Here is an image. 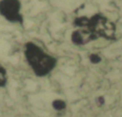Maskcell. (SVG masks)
Listing matches in <instances>:
<instances>
[{
  "mask_svg": "<svg viewBox=\"0 0 122 117\" xmlns=\"http://www.w3.org/2000/svg\"><path fill=\"white\" fill-rule=\"evenodd\" d=\"M25 57L35 75L44 77L55 67L56 58L45 53L34 43L28 42L25 45Z\"/></svg>",
  "mask_w": 122,
  "mask_h": 117,
  "instance_id": "6da1fadb",
  "label": "cell"
},
{
  "mask_svg": "<svg viewBox=\"0 0 122 117\" xmlns=\"http://www.w3.org/2000/svg\"><path fill=\"white\" fill-rule=\"evenodd\" d=\"M94 36L104 37L106 39H114L115 36V25L112 21L107 18L102 13H95L91 17H88V22L85 27Z\"/></svg>",
  "mask_w": 122,
  "mask_h": 117,
  "instance_id": "7a4b0ae2",
  "label": "cell"
},
{
  "mask_svg": "<svg viewBox=\"0 0 122 117\" xmlns=\"http://www.w3.org/2000/svg\"><path fill=\"white\" fill-rule=\"evenodd\" d=\"M0 14L12 23H22L20 0H0Z\"/></svg>",
  "mask_w": 122,
  "mask_h": 117,
  "instance_id": "3957f363",
  "label": "cell"
},
{
  "mask_svg": "<svg viewBox=\"0 0 122 117\" xmlns=\"http://www.w3.org/2000/svg\"><path fill=\"white\" fill-rule=\"evenodd\" d=\"M7 82V74H6V70L4 69L3 66L0 65V87L5 86Z\"/></svg>",
  "mask_w": 122,
  "mask_h": 117,
  "instance_id": "277c9868",
  "label": "cell"
},
{
  "mask_svg": "<svg viewBox=\"0 0 122 117\" xmlns=\"http://www.w3.org/2000/svg\"><path fill=\"white\" fill-rule=\"evenodd\" d=\"M52 106L56 109V110H62L66 107V103L62 100H55L52 103Z\"/></svg>",
  "mask_w": 122,
  "mask_h": 117,
  "instance_id": "5b68a950",
  "label": "cell"
},
{
  "mask_svg": "<svg viewBox=\"0 0 122 117\" xmlns=\"http://www.w3.org/2000/svg\"><path fill=\"white\" fill-rule=\"evenodd\" d=\"M90 60L92 62V63H97L99 61H101V58L98 56V55H95V54H92L90 56Z\"/></svg>",
  "mask_w": 122,
  "mask_h": 117,
  "instance_id": "8992f818",
  "label": "cell"
}]
</instances>
